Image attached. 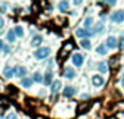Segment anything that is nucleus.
Here are the masks:
<instances>
[{
	"label": "nucleus",
	"mask_w": 124,
	"mask_h": 119,
	"mask_svg": "<svg viewBox=\"0 0 124 119\" xmlns=\"http://www.w3.org/2000/svg\"><path fill=\"white\" fill-rule=\"evenodd\" d=\"M103 29H105V25H103L102 21H99L95 25V28H93V34H101V33H103Z\"/></svg>",
	"instance_id": "14"
},
{
	"label": "nucleus",
	"mask_w": 124,
	"mask_h": 119,
	"mask_svg": "<svg viewBox=\"0 0 124 119\" xmlns=\"http://www.w3.org/2000/svg\"><path fill=\"white\" fill-rule=\"evenodd\" d=\"M105 3L109 5V6H114V5L117 3V0H105Z\"/></svg>",
	"instance_id": "28"
},
{
	"label": "nucleus",
	"mask_w": 124,
	"mask_h": 119,
	"mask_svg": "<svg viewBox=\"0 0 124 119\" xmlns=\"http://www.w3.org/2000/svg\"><path fill=\"white\" fill-rule=\"evenodd\" d=\"M52 78H53V72L52 71H47L44 73V77H43V84L44 85H50L53 81H52Z\"/></svg>",
	"instance_id": "10"
},
{
	"label": "nucleus",
	"mask_w": 124,
	"mask_h": 119,
	"mask_svg": "<svg viewBox=\"0 0 124 119\" xmlns=\"http://www.w3.org/2000/svg\"><path fill=\"white\" fill-rule=\"evenodd\" d=\"M112 119H115V118H112Z\"/></svg>",
	"instance_id": "33"
},
{
	"label": "nucleus",
	"mask_w": 124,
	"mask_h": 119,
	"mask_svg": "<svg viewBox=\"0 0 124 119\" xmlns=\"http://www.w3.org/2000/svg\"><path fill=\"white\" fill-rule=\"evenodd\" d=\"M71 62H72V65H74V66L80 68V66L84 63V56H83L81 53H74V54H72V57H71Z\"/></svg>",
	"instance_id": "5"
},
{
	"label": "nucleus",
	"mask_w": 124,
	"mask_h": 119,
	"mask_svg": "<svg viewBox=\"0 0 124 119\" xmlns=\"http://www.w3.org/2000/svg\"><path fill=\"white\" fill-rule=\"evenodd\" d=\"M3 26H5V19H3L2 16H0V29H2Z\"/></svg>",
	"instance_id": "29"
},
{
	"label": "nucleus",
	"mask_w": 124,
	"mask_h": 119,
	"mask_svg": "<svg viewBox=\"0 0 124 119\" xmlns=\"http://www.w3.org/2000/svg\"><path fill=\"white\" fill-rule=\"evenodd\" d=\"M33 81L34 82H43V75H41V72L36 71L34 72V75H33Z\"/></svg>",
	"instance_id": "21"
},
{
	"label": "nucleus",
	"mask_w": 124,
	"mask_h": 119,
	"mask_svg": "<svg viewBox=\"0 0 124 119\" xmlns=\"http://www.w3.org/2000/svg\"><path fill=\"white\" fill-rule=\"evenodd\" d=\"M105 46H106V49H109V50H115V49L118 47V41H117V38H115V37L109 35V37L106 38Z\"/></svg>",
	"instance_id": "6"
},
{
	"label": "nucleus",
	"mask_w": 124,
	"mask_h": 119,
	"mask_svg": "<svg viewBox=\"0 0 124 119\" xmlns=\"http://www.w3.org/2000/svg\"><path fill=\"white\" fill-rule=\"evenodd\" d=\"M109 19H111L114 24H121V22H124V9L112 12V13L109 15Z\"/></svg>",
	"instance_id": "2"
},
{
	"label": "nucleus",
	"mask_w": 124,
	"mask_h": 119,
	"mask_svg": "<svg viewBox=\"0 0 124 119\" xmlns=\"http://www.w3.org/2000/svg\"><path fill=\"white\" fill-rule=\"evenodd\" d=\"M83 25H84V28H87V29H89V28H90V26L93 25V18H92V16H87V18L84 19Z\"/></svg>",
	"instance_id": "23"
},
{
	"label": "nucleus",
	"mask_w": 124,
	"mask_h": 119,
	"mask_svg": "<svg viewBox=\"0 0 124 119\" xmlns=\"http://www.w3.org/2000/svg\"><path fill=\"white\" fill-rule=\"evenodd\" d=\"M13 31H15V35H16V37H24V28L22 26L16 25V26L13 28Z\"/></svg>",
	"instance_id": "22"
},
{
	"label": "nucleus",
	"mask_w": 124,
	"mask_h": 119,
	"mask_svg": "<svg viewBox=\"0 0 124 119\" xmlns=\"http://www.w3.org/2000/svg\"><path fill=\"white\" fill-rule=\"evenodd\" d=\"M80 46L83 49H86V50H90L92 49V43H90L89 38H83V40H80Z\"/></svg>",
	"instance_id": "17"
},
{
	"label": "nucleus",
	"mask_w": 124,
	"mask_h": 119,
	"mask_svg": "<svg viewBox=\"0 0 124 119\" xmlns=\"http://www.w3.org/2000/svg\"><path fill=\"white\" fill-rule=\"evenodd\" d=\"M33 78H22L21 79V85L24 87V88H30L31 85H33Z\"/></svg>",
	"instance_id": "18"
},
{
	"label": "nucleus",
	"mask_w": 124,
	"mask_h": 119,
	"mask_svg": "<svg viewBox=\"0 0 124 119\" xmlns=\"http://www.w3.org/2000/svg\"><path fill=\"white\" fill-rule=\"evenodd\" d=\"M6 119H18V116H16V113H9L6 116Z\"/></svg>",
	"instance_id": "26"
},
{
	"label": "nucleus",
	"mask_w": 124,
	"mask_h": 119,
	"mask_svg": "<svg viewBox=\"0 0 124 119\" xmlns=\"http://www.w3.org/2000/svg\"><path fill=\"white\" fill-rule=\"evenodd\" d=\"M92 84H93V87L99 88V87H102L105 84V78L102 75H93L92 77Z\"/></svg>",
	"instance_id": "7"
},
{
	"label": "nucleus",
	"mask_w": 124,
	"mask_h": 119,
	"mask_svg": "<svg viewBox=\"0 0 124 119\" xmlns=\"http://www.w3.org/2000/svg\"><path fill=\"white\" fill-rule=\"evenodd\" d=\"M75 93H77V90L72 85H67L64 90H62V96L64 97H72V96H75Z\"/></svg>",
	"instance_id": "8"
},
{
	"label": "nucleus",
	"mask_w": 124,
	"mask_h": 119,
	"mask_svg": "<svg viewBox=\"0 0 124 119\" xmlns=\"http://www.w3.org/2000/svg\"><path fill=\"white\" fill-rule=\"evenodd\" d=\"M41 41H43V37H41V35H34L33 40H31V46L39 49V47H40V44H41Z\"/></svg>",
	"instance_id": "13"
},
{
	"label": "nucleus",
	"mask_w": 124,
	"mask_h": 119,
	"mask_svg": "<svg viewBox=\"0 0 124 119\" xmlns=\"http://www.w3.org/2000/svg\"><path fill=\"white\" fill-rule=\"evenodd\" d=\"M3 47H5V43H3V40H0V53L3 52Z\"/></svg>",
	"instance_id": "31"
},
{
	"label": "nucleus",
	"mask_w": 124,
	"mask_h": 119,
	"mask_svg": "<svg viewBox=\"0 0 124 119\" xmlns=\"http://www.w3.org/2000/svg\"><path fill=\"white\" fill-rule=\"evenodd\" d=\"M75 35L83 40V38L92 37L93 35V31H90V29H87V28H78V29H75Z\"/></svg>",
	"instance_id": "4"
},
{
	"label": "nucleus",
	"mask_w": 124,
	"mask_h": 119,
	"mask_svg": "<svg viewBox=\"0 0 124 119\" xmlns=\"http://www.w3.org/2000/svg\"><path fill=\"white\" fill-rule=\"evenodd\" d=\"M62 88V84H61V81H53L52 84H50V93L52 94H55V93H58L59 90Z\"/></svg>",
	"instance_id": "11"
},
{
	"label": "nucleus",
	"mask_w": 124,
	"mask_h": 119,
	"mask_svg": "<svg viewBox=\"0 0 124 119\" xmlns=\"http://www.w3.org/2000/svg\"><path fill=\"white\" fill-rule=\"evenodd\" d=\"M49 56H50V47H39L34 52V57L37 60H43V59L49 57Z\"/></svg>",
	"instance_id": "1"
},
{
	"label": "nucleus",
	"mask_w": 124,
	"mask_h": 119,
	"mask_svg": "<svg viewBox=\"0 0 124 119\" xmlns=\"http://www.w3.org/2000/svg\"><path fill=\"white\" fill-rule=\"evenodd\" d=\"M106 53H108V49H106L105 44H99V46L96 47V54H99V56H105Z\"/></svg>",
	"instance_id": "15"
},
{
	"label": "nucleus",
	"mask_w": 124,
	"mask_h": 119,
	"mask_svg": "<svg viewBox=\"0 0 124 119\" xmlns=\"http://www.w3.org/2000/svg\"><path fill=\"white\" fill-rule=\"evenodd\" d=\"M118 46L121 47V49H124V31L121 33V35H120V44Z\"/></svg>",
	"instance_id": "24"
},
{
	"label": "nucleus",
	"mask_w": 124,
	"mask_h": 119,
	"mask_svg": "<svg viewBox=\"0 0 124 119\" xmlns=\"http://www.w3.org/2000/svg\"><path fill=\"white\" fill-rule=\"evenodd\" d=\"M98 71L101 73H106L108 72V63L106 62H99L98 63Z\"/></svg>",
	"instance_id": "19"
},
{
	"label": "nucleus",
	"mask_w": 124,
	"mask_h": 119,
	"mask_svg": "<svg viewBox=\"0 0 124 119\" xmlns=\"http://www.w3.org/2000/svg\"><path fill=\"white\" fill-rule=\"evenodd\" d=\"M81 99H83V100H86V99H89V94H87V93H84V94H81Z\"/></svg>",
	"instance_id": "32"
},
{
	"label": "nucleus",
	"mask_w": 124,
	"mask_h": 119,
	"mask_svg": "<svg viewBox=\"0 0 124 119\" xmlns=\"http://www.w3.org/2000/svg\"><path fill=\"white\" fill-rule=\"evenodd\" d=\"M83 2H84V0H72L74 6H80V5H83Z\"/></svg>",
	"instance_id": "27"
},
{
	"label": "nucleus",
	"mask_w": 124,
	"mask_h": 119,
	"mask_svg": "<svg viewBox=\"0 0 124 119\" xmlns=\"http://www.w3.org/2000/svg\"><path fill=\"white\" fill-rule=\"evenodd\" d=\"M2 53H3V54H9V53H10V47L5 44V47H3V52H2Z\"/></svg>",
	"instance_id": "25"
},
{
	"label": "nucleus",
	"mask_w": 124,
	"mask_h": 119,
	"mask_svg": "<svg viewBox=\"0 0 124 119\" xmlns=\"http://www.w3.org/2000/svg\"><path fill=\"white\" fill-rule=\"evenodd\" d=\"M3 77L5 78H12L13 77V68L12 66H5V69H3Z\"/></svg>",
	"instance_id": "16"
},
{
	"label": "nucleus",
	"mask_w": 124,
	"mask_h": 119,
	"mask_svg": "<svg viewBox=\"0 0 124 119\" xmlns=\"http://www.w3.org/2000/svg\"><path fill=\"white\" fill-rule=\"evenodd\" d=\"M13 77H16V78H25L27 77V68L25 66H21V65H18V66H13Z\"/></svg>",
	"instance_id": "3"
},
{
	"label": "nucleus",
	"mask_w": 124,
	"mask_h": 119,
	"mask_svg": "<svg viewBox=\"0 0 124 119\" xmlns=\"http://www.w3.org/2000/svg\"><path fill=\"white\" fill-rule=\"evenodd\" d=\"M59 10L61 12H68L70 10V3H68V0H61L59 5H58Z\"/></svg>",
	"instance_id": "12"
},
{
	"label": "nucleus",
	"mask_w": 124,
	"mask_h": 119,
	"mask_svg": "<svg viewBox=\"0 0 124 119\" xmlns=\"http://www.w3.org/2000/svg\"><path fill=\"white\" fill-rule=\"evenodd\" d=\"M75 71H74V68H71V66H67L65 69H64V77L67 78V79H74L75 78Z\"/></svg>",
	"instance_id": "9"
},
{
	"label": "nucleus",
	"mask_w": 124,
	"mask_h": 119,
	"mask_svg": "<svg viewBox=\"0 0 124 119\" xmlns=\"http://www.w3.org/2000/svg\"><path fill=\"white\" fill-rule=\"evenodd\" d=\"M6 40H8L9 43H15V40H16V35H15V31H13V29L8 31V34H6Z\"/></svg>",
	"instance_id": "20"
},
{
	"label": "nucleus",
	"mask_w": 124,
	"mask_h": 119,
	"mask_svg": "<svg viewBox=\"0 0 124 119\" xmlns=\"http://www.w3.org/2000/svg\"><path fill=\"white\" fill-rule=\"evenodd\" d=\"M120 84H121V87L124 88V73H121V79H120Z\"/></svg>",
	"instance_id": "30"
}]
</instances>
